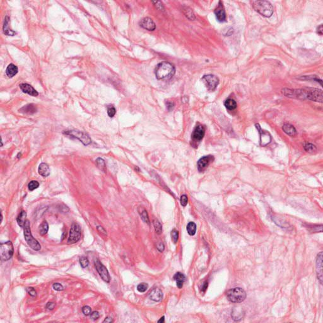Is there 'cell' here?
Instances as JSON below:
<instances>
[{
	"instance_id": "obj_27",
	"label": "cell",
	"mask_w": 323,
	"mask_h": 323,
	"mask_svg": "<svg viewBox=\"0 0 323 323\" xmlns=\"http://www.w3.org/2000/svg\"><path fill=\"white\" fill-rule=\"evenodd\" d=\"M224 105H225V107L227 109L230 110V111H232V110L236 109V107H237L236 102L233 99H227L225 100V102Z\"/></svg>"
},
{
	"instance_id": "obj_46",
	"label": "cell",
	"mask_w": 323,
	"mask_h": 323,
	"mask_svg": "<svg viewBox=\"0 0 323 323\" xmlns=\"http://www.w3.org/2000/svg\"><path fill=\"white\" fill-rule=\"evenodd\" d=\"M55 305H56V304L54 302H49L46 305V308L47 309H49L50 311H52V310H53L54 309Z\"/></svg>"
},
{
	"instance_id": "obj_18",
	"label": "cell",
	"mask_w": 323,
	"mask_h": 323,
	"mask_svg": "<svg viewBox=\"0 0 323 323\" xmlns=\"http://www.w3.org/2000/svg\"><path fill=\"white\" fill-rule=\"evenodd\" d=\"M37 111H38V108H37V106L34 104H27L19 109V112L20 113L28 115L34 114Z\"/></svg>"
},
{
	"instance_id": "obj_19",
	"label": "cell",
	"mask_w": 323,
	"mask_h": 323,
	"mask_svg": "<svg viewBox=\"0 0 323 323\" xmlns=\"http://www.w3.org/2000/svg\"><path fill=\"white\" fill-rule=\"evenodd\" d=\"M322 253L321 252L317 258L316 261V271H317V275L318 278L319 280L321 283H322Z\"/></svg>"
},
{
	"instance_id": "obj_14",
	"label": "cell",
	"mask_w": 323,
	"mask_h": 323,
	"mask_svg": "<svg viewBox=\"0 0 323 323\" xmlns=\"http://www.w3.org/2000/svg\"><path fill=\"white\" fill-rule=\"evenodd\" d=\"M139 25L142 28L149 31H155L156 28V25L155 22H154L150 18L148 17H146L142 19L140 21V22H139Z\"/></svg>"
},
{
	"instance_id": "obj_6",
	"label": "cell",
	"mask_w": 323,
	"mask_h": 323,
	"mask_svg": "<svg viewBox=\"0 0 323 323\" xmlns=\"http://www.w3.org/2000/svg\"><path fill=\"white\" fill-rule=\"evenodd\" d=\"M14 249L11 241L2 242L0 245V256L2 261L10 259L13 255Z\"/></svg>"
},
{
	"instance_id": "obj_48",
	"label": "cell",
	"mask_w": 323,
	"mask_h": 323,
	"mask_svg": "<svg viewBox=\"0 0 323 323\" xmlns=\"http://www.w3.org/2000/svg\"><path fill=\"white\" fill-rule=\"evenodd\" d=\"M157 249L160 252H163L164 250V245L163 243H160L157 245Z\"/></svg>"
},
{
	"instance_id": "obj_52",
	"label": "cell",
	"mask_w": 323,
	"mask_h": 323,
	"mask_svg": "<svg viewBox=\"0 0 323 323\" xmlns=\"http://www.w3.org/2000/svg\"><path fill=\"white\" fill-rule=\"evenodd\" d=\"M164 322V316L162 318H161L158 321V322H162V323Z\"/></svg>"
},
{
	"instance_id": "obj_50",
	"label": "cell",
	"mask_w": 323,
	"mask_h": 323,
	"mask_svg": "<svg viewBox=\"0 0 323 323\" xmlns=\"http://www.w3.org/2000/svg\"><path fill=\"white\" fill-rule=\"evenodd\" d=\"M322 30H323V28H322V25H319V26L318 27V28H317V33L321 35H322Z\"/></svg>"
},
{
	"instance_id": "obj_15",
	"label": "cell",
	"mask_w": 323,
	"mask_h": 323,
	"mask_svg": "<svg viewBox=\"0 0 323 323\" xmlns=\"http://www.w3.org/2000/svg\"><path fill=\"white\" fill-rule=\"evenodd\" d=\"M214 157L211 155L204 156L201 158L197 162L198 170H199L200 172L203 171L205 168H206L209 165L211 162L214 160Z\"/></svg>"
},
{
	"instance_id": "obj_51",
	"label": "cell",
	"mask_w": 323,
	"mask_h": 323,
	"mask_svg": "<svg viewBox=\"0 0 323 323\" xmlns=\"http://www.w3.org/2000/svg\"><path fill=\"white\" fill-rule=\"evenodd\" d=\"M113 322V320L110 317H107L105 320L103 321V322H106V323H110V322Z\"/></svg>"
},
{
	"instance_id": "obj_1",
	"label": "cell",
	"mask_w": 323,
	"mask_h": 323,
	"mask_svg": "<svg viewBox=\"0 0 323 323\" xmlns=\"http://www.w3.org/2000/svg\"><path fill=\"white\" fill-rule=\"evenodd\" d=\"M282 92L286 97L293 99H307L320 103H322L323 100L322 90L315 89V88H303L300 89H283Z\"/></svg>"
},
{
	"instance_id": "obj_21",
	"label": "cell",
	"mask_w": 323,
	"mask_h": 323,
	"mask_svg": "<svg viewBox=\"0 0 323 323\" xmlns=\"http://www.w3.org/2000/svg\"><path fill=\"white\" fill-rule=\"evenodd\" d=\"M38 172L43 177H47L50 174V169L48 165L46 163H41L38 168Z\"/></svg>"
},
{
	"instance_id": "obj_7",
	"label": "cell",
	"mask_w": 323,
	"mask_h": 323,
	"mask_svg": "<svg viewBox=\"0 0 323 323\" xmlns=\"http://www.w3.org/2000/svg\"><path fill=\"white\" fill-rule=\"evenodd\" d=\"M64 134L72 138L78 139V140H80L84 145H89L92 143V139H90V136L82 131L77 130L67 131L64 132Z\"/></svg>"
},
{
	"instance_id": "obj_45",
	"label": "cell",
	"mask_w": 323,
	"mask_h": 323,
	"mask_svg": "<svg viewBox=\"0 0 323 323\" xmlns=\"http://www.w3.org/2000/svg\"><path fill=\"white\" fill-rule=\"evenodd\" d=\"M152 3L154 4V5H155V6L156 7L157 9H158V10H163L164 9L162 3H161V2H153Z\"/></svg>"
},
{
	"instance_id": "obj_31",
	"label": "cell",
	"mask_w": 323,
	"mask_h": 323,
	"mask_svg": "<svg viewBox=\"0 0 323 323\" xmlns=\"http://www.w3.org/2000/svg\"><path fill=\"white\" fill-rule=\"evenodd\" d=\"M96 164H97V167L101 171H102L104 172H106V165L105 161L103 159L101 158H98L96 160Z\"/></svg>"
},
{
	"instance_id": "obj_23",
	"label": "cell",
	"mask_w": 323,
	"mask_h": 323,
	"mask_svg": "<svg viewBox=\"0 0 323 323\" xmlns=\"http://www.w3.org/2000/svg\"><path fill=\"white\" fill-rule=\"evenodd\" d=\"M9 20H10V18H9L8 17H6L5 18V21H4L3 27V32H4V34L7 35L14 36L17 33L9 28V25H9Z\"/></svg>"
},
{
	"instance_id": "obj_12",
	"label": "cell",
	"mask_w": 323,
	"mask_h": 323,
	"mask_svg": "<svg viewBox=\"0 0 323 323\" xmlns=\"http://www.w3.org/2000/svg\"><path fill=\"white\" fill-rule=\"evenodd\" d=\"M215 14L216 18L219 22H224L227 20V15L223 6V3L222 2H219L218 5L215 10Z\"/></svg>"
},
{
	"instance_id": "obj_25",
	"label": "cell",
	"mask_w": 323,
	"mask_h": 323,
	"mask_svg": "<svg viewBox=\"0 0 323 323\" xmlns=\"http://www.w3.org/2000/svg\"><path fill=\"white\" fill-rule=\"evenodd\" d=\"M138 211L139 213V215H140L141 218L142 219L143 221L145 222L146 223L150 225V220H149L147 211H146L143 207H139L138 208Z\"/></svg>"
},
{
	"instance_id": "obj_35",
	"label": "cell",
	"mask_w": 323,
	"mask_h": 323,
	"mask_svg": "<svg viewBox=\"0 0 323 323\" xmlns=\"http://www.w3.org/2000/svg\"><path fill=\"white\" fill-rule=\"evenodd\" d=\"M184 13H185V15L188 18H189V20H193L195 19V17H194V15L193 12V11L188 8H186V10H184Z\"/></svg>"
},
{
	"instance_id": "obj_24",
	"label": "cell",
	"mask_w": 323,
	"mask_h": 323,
	"mask_svg": "<svg viewBox=\"0 0 323 323\" xmlns=\"http://www.w3.org/2000/svg\"><path fill=\"white\" fill-rule=\"evenodd\" d=\"M174 278L176 281V284H177L178 287L179 289H181L182 287L183 284H184V282L186 280L185 276L180 272H178L174 276Z\"/></svg>"
},
{
	"instance_id": "obj_13",
	"label": "cell",
	"mask_w": 323,
	"mask_h": 323,
	"mask_svg": "<svg viewBox=\"0 0 323 323\" xmlns=\"http://www.w3.org/2000/svg\"><path fill=\"white\" fill-rule=\"evenodd\" d=\"M256 127L257 129H258L259 133L260 134L261 145L266 146L268 144H269L271 141V137L269 133H268V132H266L265 131L263 130L259 124H256Z\"/></svg>"
},
{
	"instance_id": "obj_20",
	"label": "cell",
	"mask_w": 323,
	"mask_h": 323,
	"mask_svg": "<svg viewBox=\"0 0 323 323\" xmlns=\"http://www.w3.org/2000/svg\"><path fill=\"white\" fill-rule=\"evenodd\" d=\"M282 128H283V131L285 132V133L287 135L290 136L294 137V136H297V132L296 129L294 127H293V126L291 125V124H290L289 123L284 124Z\"/></svg>"
},
{
	"instance_id": "obj_38",
	"label": "cell",
	"mask_w": 323,
	"mask_h": 323,
	"mask_svg": "<svg viewBox=\"0 0 323 323\" xmlns=\"http://www.w3.org/2000/svg\"><path fill=\"white\" fill-rule=\"evenodd\" d=\"M116 113V110L115 107L111 106L107 109V114L110 117H113Z\"/></svg>"
},
{
	"instance_id": "obj_11",
	"label": "cell",
	"mask_w": 323,
	"mask_h": 323,
	"mask_svg": "<svg viewBox=\"0 0 323 323\" xmlns=\"http://www.w3.org/2000/svg\"><path fill=\"white\" fill-rule=\"evenodd\" d=\"M204 134H205L204 127L202 126L201 124H197L196 127L194 128L192 133V135H191L193 140L197 142H201L204 136Z\"/></svg>"
},
{
	"instance_id": "obj_10",
	"label": "cell",
	"mask_w": 323,
	"mask_h": 323,
	"mask_svg": "<svg viewBox=\"0 0 323 323\" xmlns=\"http://www.w3.org/2000/svg\"><path fill=\"white\" fill-rule=\"evenodd\" d=\"M95 266L102 280L106 283L111 282V276H110L107 268L99 260L97 259L95 261Z\"/></svg>"
},
{
	"instance_id": "obj_37",
	"label": "cell",
	"mask_w": 323,
	"mask_h": 323,
	"mask_svg": "<svg viewBox=\"0 0 323 323\" xmlns=\"http://www.w3.org/2000/svg\"><path fill=\"white\" fill-rule=\"evenodd\" d=\"M148 284H146L145 283H140L138 285L137 287V290L138 292H145L146 291V290L148 289Z\"/></svg>"
},
{
	"instance_id": "obj_33",
	"label": "cell",
	"mask_w": 323,
	"mask_h": 323,
	"mask_svg": "<svg viewBox=\"0 0 323 323\" xmlns=\"http://www.w3.org/2000/svg\"><path fill=\"white\" fill-rule=\"evenodd\" d=\"M39 186V183L36 181H32L28 183V189L32 191L35 190V189L38 188Z\"/></svg>"
},
{
	"instance_id": "obj_17",
	"label": "cell",
	"mask_w": 323,
	"mask_h": 323,
	"mask_svg": "<svg viewBox=\"0 0 323 323\" xmlns=\"http://www.w3.org/2000/svg\"><path fill=\"white\" fill-rule=\"evenodd\" d=\"M149 298L155 302H160L163 298V293L160 289L155 288L150 292Z\"/></svg>"
},
{
	"instance_id": "obj_16",
	"label": "cell",
	"mask_w": 323,
	"mask_h": 323,
	"mask_svg": "<svg viewBox=\"0 0 323 323\" xmlns=\"http://www.w3.org/2000/svg\"><path fill=\"white\" fill-rule=\"evenodd\" d=\"M20 88L24 93H27L33 97L38 96L39 93L34 88L28 83H21L20 85Z\"/></svg>"
},
{
	"instance_id": "obj_32",
	"label": "cell",
	"mask_w": 323,
	"mask_h": 323,
	"mask_svg": "<svg viewBox=\"0 0 323 323\" xmlns=\"http://www.w3.org/2000/svg\"><path fill=\"white\" fill-rule=\"evenodd\" d=\"M304 148L307 152H309V153H314L315 152H316L317 150V148L316 147H315V146L312 143H306L304 145Z\"/></svg>"
},
{
	"instance_id": "obj_49",
	"label": "cell",
	"mask_w": 323,
	"mask_h": 323,
	"mask_svg": "<svg viewBox=\"0 0 323 323\" xmlns=\"http://www.w3.org/2000/svg\"><path fill=\"white\" fill-rule=\"evenodd\" d=\"M207 287H208V282H205L203 284V286H201V291H203V292H205V290H207Z\"/></svg>"
},
{
	"instance_id": "obj_47",
	"label": "cell",
	"mask_w": 323,
	"mask_h": 323,
	"mask_svg": "<svg viewBox=\"0 0 323 323\" xmlns=\"http://www.w3.org/2000/svg\"><path fill=\"white\" fill-rule=\"evenodd\" d=\"M90 317L93 320H96L99 318V314L97 311H94L91 313Z\"/></svg>"
},
{
	"instance_id": "obj_34",
	"label": "cell",
	"mask_w": 323,
	"mask_h": 323,
	"mask_svg": "<svg viewBox=\"0 0 323 323\" xmlns=\"http://www.w3.org/2000/svg\"><path fill=\"white\" fill-rule=\"evenodd\" d=\"M80 265L83 268H86L89 265V261L86 257H81L80 258Z\"/></svg>"
},
{
	"instance_id": "obj_3",
	"label": "cell",
	"mask_w": 323,
	"mask_h": 323,
	"mask_svg": "<svg viewBox=\"0 0 323 323\" xmlns=\"http://www.w3.org/2000/svg\"><path fill=\"white\" fill-rule=\"evenodd\" d=\"M253 8L262 16L270 17L273 13V6L267 1H253L251 2Z\"/></svg>"
},
{
	"instance_id": "obj_22",
	"label": "cell",
	"mask_w": 323,
	"mask_h": 323,
	"mask_svg": "<svg viewBox=\"0 0 323 323\" xmlns=\"http://www.w3.org/2000/svg\"><path fill=\"white\" fill-rule=\"evenodd\" d=\"M18 71L17 66L13 64H10L6 70V74L10 78H12L15 76Z\"/></svg>"
},
{
	"instance_id": "obj_5",
	"label": "cell",
	"mask_w": 323,
	"mask_h": 323,
	"mask_svg": "<svg viewBox=\"0 0 323 323\" xmlns=\"http://www.w3.org/2000/svg\"><path fill=\"white\" fill-rule=\"evenodd\" d=\"M227 297L232 303H240L246 299V292L241 288L236 287L227 292Z\"/></svg>"
},
{
	"instance_id": "obj_26",
	"label": "cell",
	"mask_w": 323,
	"mask_h": 323,
	"mask_svg": "<svg viewBox=\"0 0 323 323\" xmlns=\"http://www.w3.org/2000/svg\"><path fill=\"white\" fill-rule=\"evenodd\" d=\"M26 216H27L26 212L25 211H21L17 218V222L18 225L20 227H21V228H23V227H24V225L26 221V220H25Z\"/></svg>"
},
{
	"instance_id": "obj_44",
	"label": "cell",
	"mask_w": 323,
	"mask_h": 323,
	"mask_svg": "<svg viewBox=\"0 0 323 323\" xmlns=\"http://www.w3.org/2000/svg\"><path fill=\"white\" fill-rule=\"evenodd\" d=\"M166 107H167V109L168 111H171L173 110L174 107V104L173 102H169L168 101L166 102Z\"/></svg>"
},
{
	"instance_id": "obj_42",
	"label": "cell",
	"mask_w": 323,
	"mask_h": 323,
	"mask_svg": "<svg viewBox=\"0 0 323 323\" xmlns=\"http://www.w3.org/2000/svg\"><path fill=\"white\" fill-rule=\"evenodd\" d=\"M53 288L54 289V290L56 291H62L64 290V287H63V285L59 283H54L53 285Z\"/></svg>"
},
{
	"instance_id": "obj_8",
	"label": "cell",
	"mask_w": 323,
	"mask_h": 323,
	"mask_svg": "<svg viewBox=\"0 0 323 323\" xmlns=\"http://www.w3.org/2000/svg\"><path fill=\"white\" fill-rule=\"evenodd\" d=\"M82 236V230L80 226L77 223H73L70 230V236L68 239V244H72L78 242Z\"/></svg>"
},
{
	"instance_id": "obj_9",
	"label": "cell",
	"mask_w": 323,
	"mask_h": 323,
	"mask_svg": "<svg viewBox=\"0 0 323 323\" xmlns=\"http://www.w3.org/2000/svg\"><path fill=\"white\" fill-rule=\"evenodd\" d=\"M202 81L210 91H214L219 83V79L214 75H204Z\"/></svg>"
},
{
	"instance_id": "obj_41",
	"label": "cell",
	"mask_w": 323,
	"mask_h": 323,
	"mask_svg": "<svg viewBox=\"0 0 323 323\" xmlns=\"http://www.w3.org/2000/svg\"><path fill=\"white\" fill-rule=\"evenodd\" d=\"M27 293H28L29 295H30L32 297H36L37 296V292L35 291V290L33 288V287H27V289H26Z\"/></svg>"
},
{
	"instance_id": "obj_4",
	"label": "cell",
	"mask_w": 323,
	"mask_h": 323,
	"mask_svg": "<svg viewBox=\"0 0 323 323\" xmlns=\"http://www.w3.org/2000/svg\"><path fill=\"white\" fill-rule=\"evenodd\" d=\"M24 237L25 240L27 242V244L31 247V249H32L34 251H39L41 249V246L39 244V242L37 240L35 239L32 236L31 230V226H30V222L28 220H26L24 227Z\"/></svg>"
},
{
	"instance_id": "obj_29",
	"label": "cell",
	"mask_w": 323,
	"mask_h": 323,
	"mask_svg": "<svg viewBox=\"0 0 323 323\" xmlns=\"http://www.w3.org/2000/svg\"><path fill=\"white\" fill-rule=\"evenodd\" d=\"M186 230L189 236H194L196 231V225L194 222H189L186 227Z\"/></svg>"
},
{
	"instance_id": "obj_30",
	"label": "cell",
	"mask_w": 323,
	"mask_h": 323,
	"mask_svg": "<svg viewBox=\"0 0 323 323\" xmlns=\"http://www.w3.org/2000/svg\"><path fill=\"white\" fill-rule=\"evenodd\" d=\"M153 224L154 226V229H155V230L157 233L158 235L161 234L162 232V226L158 220L157 219L153 220Z\"/></svg>"
},
{
	"instance_id": "obj_40",
	"label": "cell",
	"mask_w": 323,
	"mask_h": 323,
	"mask_svg": "<svg viewBox=\"0 0 323 323\" xmlns=\"http://www.w3.org/2000/svg\"><path fill=\"white\" fill-rule=\"evenodd\" d=\"M180 201H181V204L182 207H186L187 204H188V196L185 194H183L181 196V199H180Z\"/></svg>"
},
{
	"instance_id": "obj_2",
	"label": "cell",
	"mask_w": 323,
	"mask_h": 323,
	"mask_svg": "<svg viewBox=\"0 0 323 323\" xmlns=\"http://www.w3.org/2000/svg\"><path fill=\"white\" fill-rule=\"evenodd\" d=\"M175 73L174 66L169 62L163 61L157 64L155 74L157 80H167L172 78Z\"/></svg>"
},
{
	"instance_id": "obj_43",
	"label": "cell",
	"mask_w": 323,
	"mask_h": 323,
	"mask_svg": "<svg viewBox=\"0 0 323 323\" xmlns=\"http://www.w3.org/2000/svg\"><path fill=\"white\" fill-rule=\"evenodd\" d=\"M97 231L99 232V233L101 234V236H107V232L102 227L98 226L97 227Z\"/></svg>"
},
{
	"instance_id": "obj_53",
	"label": "cell",
	"mask_w": 323,
	"mask_h": 323,
	"mask_svg": "<svg viewBox=\"0 0 323 323\" xmlns=\"http://www.w3.org/2000/svg\"><path fill=\"white\" fill-rule=\"evenodd\" d=\"M21 156V154L20 153H19L18 154V155H17V157H18V158H20V157Z\"/></svg>"
},
{
	"instance_id": "obj_36",
	"label": "cell",
	"mask_w": 323,
	"mask_h": 323,
	"mask_svg": "<svg viewBox=\"0 0 323 323\" xmlns=\"http://www.w3.org/2000/svg\"><path fill=\"white\" fill-rule=\"evenodd\" d=\"M171 237L172 240L174 242V244H176L178 241L179 239V232L178 230L175 229H173L171 232Z\"/></svg>"
},
{
	"instance_id": "obj_39",
	"label": "cell",
	"mask_w": 323,
	"mask_h": 323,
	"mask_svg": "<svg viewBox=\"0 0 323 323\" xmlns=\"http://www.w3.org/2000/svg\"><path fill=\"white\" fill-rule=\"evenodd\" d=\"M82 312L85 315H89L92 313V309L88 305H85L82 307Z\"/></svg>"
},
{
	"instance_id": "obj_28",
	"label": "cell",
	"mask_w": 323,
	"mask_h": 323,
	"mask_svg": "<svg viewBox=\"0 0 323 323\" xmlns=\"http://www.w3.org/2000/svg\"><path fill=\"white\" fill-rule=\"evenodd\" d=\"M49 230V225L46 221L43 222L39 227V232L41 236H44Z\"/></svg>"
}]
</instances>
